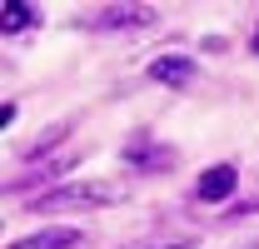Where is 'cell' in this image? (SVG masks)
Segmentation results:
<instances>
[{
  "instance_id": "obj_1",
  "label": "cell",
  "mask_w": 259,
  "mask_h": 249,
  "mask_svg": "<svg viewBox=\"0 0 259 249\" xmlns=\"http://www.w3.org/2000/svg\"><path fill=\"white\" fill-rule=\"evenodd\" d=\"M120 199H125V189L110 185H55L45 194H25V210L30 215H70V210H110Z\"/></svg>"
},
{
  "instance_id": "obj_2",
  "label": "cell",
  "mask_w": 259,
  "mask_h": 249,
  "mask_svg": "<svg viewBox=\"0 0 259 249\" xmlns=\"http://www.w3.org/2000/svg\"><path fill=\"white\" fill-rule=\"evenodd\" d=\"M155 20H160L155 5H100L90 15H75V25L85 30H150Z\"/></svg>"
},
{
  "instance_id": "obj_3",
  "label": "cell",
  "mask_w": 259,
  "mask_h": 249,
  "mask_svg": "<svg viewBox=\"0 0 259 249\" xmlns=\"http://www.w3.org/2000/svg\"><path fill=\"white\" fill-rule=\"evenodd\" d=\"M234 189H239V170H234V164H209V170L199 175V185H194V199H199V204H220Z\"/></svg>"
},
{
  "instance_id": "obj_4",
  "label": "cell",
  "mask_w": 259,
  "mask_h": 249,
  "mask_svg": "<svg viewBox=\"0 0 259 249\" xmlns=\"http://www.w3.org/2000/svg\"><path fill=\"white\" fill-rule=\"evenodd\" d=\"M80 159H85V150H60V155H50V159H40V164H30V175H20L10 189H35V185L45 189L55 175H65V170H70V164H80Z\"/></svg>"
},
{
  "instance_id": "obj_5",
  "label": "cell",
  "mask_w": 259,
  "mask_h": 249,
  "mask_svg": "<svg viewBox=\"0 0 259 249\" xmlns=\"http://www.w3.org/2000/svg\"><path fill=\"white\" fill-rule=\"evenodd\" d=\"M150 80H160V85H190L194 60H185V55H160V60L150 65Z\"/></svg>"
},
{
  "instance_id": "obj_6",
  "label": "cell",
  "mask_w": 259,
  "mask_h": 249,
  "mask_svg": "<svg viewBox=\"0 0 259 249\" xmlns=\"http://www.w3.org/2000/svg\"><path fill=\"white\" fill-rule=\"evenodd\" d=\"M40 25V10L25 5V0H5L0 5V30L5 35H20V30H35Z\"/></svg>"
},
{
  "instance_id": "obj_7",
  "label": "cell",
  "mask_w": 259,
  "mask_h": 249,
  "mask_svg": "<svg viewBox=\"0 0 259 249\" xmlns=\"http://www.w3.org/2000/svg\"><path fill=\"white\" fill-rule=\"evenodd\" d=\"M70 244H80V229H40L30 239H15L10 249H70Z\"/></svg>"
},
{
  "instance_id": "obj_8",
  "label": "cell",
  "mask_w": 259,
  "mask_h": 249,
  "mask_svg": "<svg viewBox=\"0 0 259 249\" xmlns=\"http://www.w3.org/2000/svg\"><path fill=\"white\" fill-rule=\"evenodd\" d=\"M65 135H70V124H55V130H45V135H35V140L25 145V150H20V155L30 159V164H40V155H45V150H50L55 140H65Z\"/></svg>"
},
{
  "instance_id": "obj_9",
  "label": "cell",
  "mask_w": 259,
  "mask_h": 249,
  "mask_svg": "<svg viewBox=\"0 0 259 249\" xmlns=\"http://www.w3.org/2000/svg\"><path fill=\"white\" fill-rule=\"evenodd\" d=\"M130 164H135V170H169V164H175V155H169V150H150V155H145V150H130Z\"/></svg>"
},
{
  "instance_id": "obj_10",
  "label": "cell",
  "mask_w": 259,
  "mask_h": 249,
  "mask_svg": "<svg viewBox=\"0 0 259 249\" xmlns=\"http://www.w3.org/2000/svg\"><path fill=\"white\" fill-rule=\"evenodd\" d=\"M194 244H199V239L185 234V239H145V244H125V249H194Z\"/></svg>"
},
{
  "instance_id": "obj_11",
  "label": "cell",
  "mask_w": 259,
  "mask_h": 249,
  "mask_svg": "<svg viewBox=\"0 0 259 249\" xmlns=\"http://www.w3.org/2000/svg\"><path fill=\"white\" fill-rule=\"evenodd\" d=\"M249 215H259V199H244V204L229 210V219H249Z\"/></svg>"
},
{
  "instance_id": "obj_12",
  "label": "cell",
  "mask_w": 259,
  "mask_h": 249,
  "mask_svg": "<svg viewBox=\"0 0 259 249\" xmlns=\"http://www.w3.org/2000/svg\"><path fill=\"white\" fill-rule=\"evenodd\" d=\"M244 249H259V244H244Z\"/></svg>"
}]
</instances>
